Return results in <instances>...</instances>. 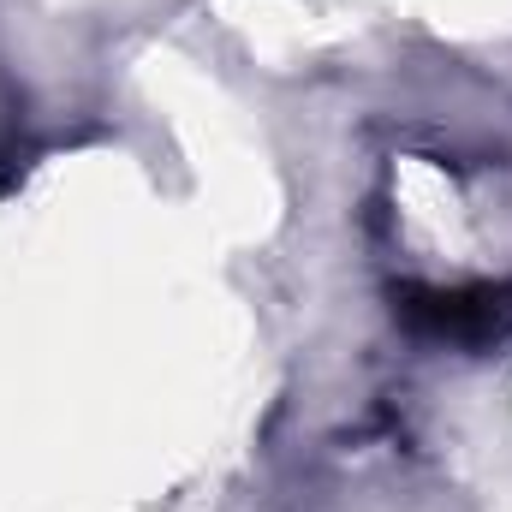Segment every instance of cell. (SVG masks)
<instances>
[{
    "label": "cell",
    "instance_id": "6da1fadb",
    "mask_svg": "<svg viewBox=\"0 0 512 512\" xmlns=\"http://www.w3.org/2000/svg\"><path fill=\"white\" fill-rule=\"evenodd\" d=\"M393 310L411 334L447 340V346H489L512 328V286H399Z\"/></svg>",
    "mask_w": 512,
    "mask_h": 512
}]
</instances>
